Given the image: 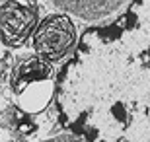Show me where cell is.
<instances>
[{
    "label": "cell",
    "mask_w": 150,
    "mask_h": 142,
    "mask_svg": "<svg viewBox=\"0 0 150 142\" xmlns=\"http://www.w3.org/2000/svg\"><path fill=\"white\" fill-rule=\"evenodd\" d=\"M55 6L86 22H105L129 4V0H51Z\"/></svg>",
    "instance_id": "5"
},
{
    "label": "cell",
    "mask_w": 150,
    "mask_h": 142,
    "mask_svg": "<svg viewBox=\"0 0 150 142\" xmlns=\"http://www.w3.org/2000/svg\"><path fill=\"white\" fill-rule=\"evenodd\" d=\"M12 90L22 111H43L55 95V74L51 60L39 55L22 60L12 74Z\"/></svg>",
    "instance_id": "2"
},
{
    "label": "cell",
    "mask_w": 150,
    "mask_h": 142,
    "mask_svg": "<svg viewBox=\"0 0 150 142\" xmlns=\"http://www.w3.org/2000/svg\"><path fill=\"white\" fill-rule=\"evenodd\" d=\"M39 22L37 0H8L0 6V39L8 47H20Z\"/></svg>",
    "instance_id": "4"
},
{
    "label": "cell",
    "mask_w": 150,
    "mask_h": 142,
    "mask_svg": "<svg viewBox=\"0 0 150 142\" xmlns=\"http://www.w3.org/2000/svg\"><path fill=\"white\" fill-rule=\"evenodd\" d=\"M43 142H90V140H86L80 134H74V132H61L55 138H49V140H43Z\"/></svg>",
    "instance_id": "6"
},
{
    "label": "cell",
    "mask_w": 150,
    "mask_h": 142,
    "mask_svg": "<svg viewBox=\"0 0 150 142\" xmlns=\"http://www.w3.org/2000/svg\"><path fill=\"white\" fill-rule=\"evenodd\" d=\"M61 105L90 142H150V0L80 39Z\"/></svg>",
    "instance_id": "1"
},
{
    "label": "cell",
    "mask_w": 150,
    "mask_h": 142,
    "mask_svg": "<svg viewBox=\"0 0 150 142\" xmlns=\"http://www.w3.org/2000/svg\"><path fill=\"white\" fill-rule=\"evenodd\" d=\"M33 123H29V121H25V119H22L20 121V131L23 132V134H29V132H33Z\"/></svg>",
    "instance_id": "7"
},
{
    "label": "cell",
    "mask_w": 150,
    "mask_h": 142,
    "mask_svg": "<svg viewBox=\"0 0 150 142\" xmlns=\"http://www.w3.org/2000/svg\"><path fill=\"white\" fill-rule=\"evenodd\" d=\"M76 43V28L67 14H51L33 31V49L39 57L55 62L61 60Z\"/></svg>",
    "instance_id": "3"
}]
</instances>
